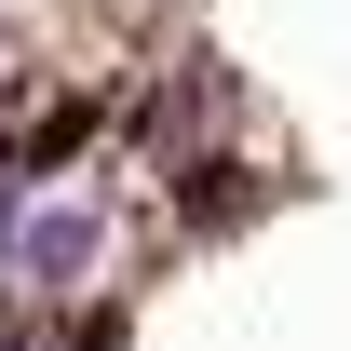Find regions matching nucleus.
I'll list each match as a JSON object with an SVG mask.
<instances>
[{"label": "nucleus", "instance_id": "nucleus-1", "mask_svg": "<svg viewBox=\"0 0 351 351\" xmlns=\"http://www.w3.org/2000/svg\"><path fill=\"white\" fill-rule=\"evenodd\" d=\"M95 257H108V189H27L0 284L14 298H68V284H95Z\"/></svg>", "mask_w": 351, "mask_h": 351}, {"label": "nucleus", "instance_id": "nucleus-3", "mask_svg": "<svg viewBox=\"0 0 351 351\" xmlns=\"http://www.w3.org/2000/svg\"><path fill=\"white\" fill-rule=\"evenodd\" d=\"M0 351H41V324H27V311H14V324H0Z\"/></svg>", "mask_w": 351, "mask_h": 351}, {"label": "nucleus", "instance_id": "nucleus-2", "mask_svg": "<svg viewBox=\"0 0 351 351\" xmlns=\"http://www.w3.org/2000/svg\"><path fill=\"white\" fill-rule=\"evenodd\" d=\"M27 189H41V176H27L14 149H0V257H14V217H27Z\"/></svg>", "mask_w": 351, "mask_h": 351}]
</instances>
